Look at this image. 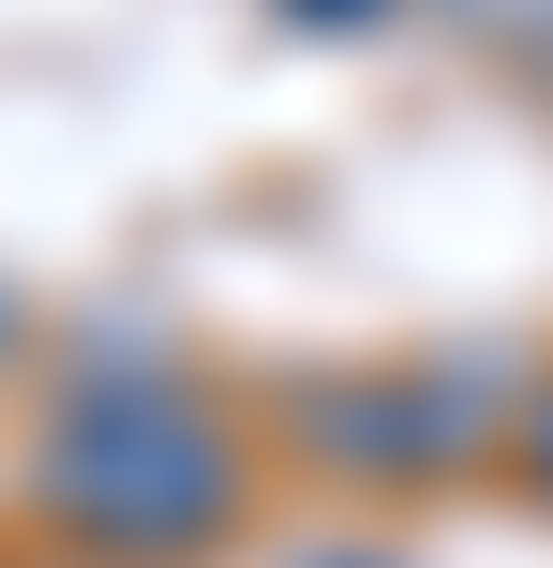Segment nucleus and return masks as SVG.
I'll use <instances>...</instances> for the list:
<instances>
[{"label":"nucleus","mask_w":553,"mask_h":568,"mask_svg":"<svg viewBox=\"0 0 553 568\" xmlns=\"http://www.w3.org/2000/svg\"><path fill=\"white\" fill-rule=\"evenodd\" d=\"M285 16H299V30H375L389 0H285Z\"/></svg>","instance_id":"20e7f679"},{"label":"nucleus","mask_w":553,"mask_h":568,"mask_svg":"<svg viewBox=\"0 0 553 568\" xmlns=\"http://www.w3.org/2000/svg\"><path fill=\"white\" fill-rule=\"evenodd\" d=\"M16 509L90 568H195L255 509V419L165 344H75L30 404Z\"/></svg>","instance_id":"f257e3e1"},{"label":"nucleus","mask_w":553,"mask_h":568,"mask_svg":"<svg viewBox=\"0 0 553 568\" xmlns=\"http://www.w3.org/2000/svg\"><path fill=\"white\" fill-rule=\"evenodd\" d=\"M16 344H30V314H16V284H0V359H16Z\"/></svg>","instance_id":"39448f33"},{"label":"nucleus","mask_w":553,"mask_h":568,"mask_svg":"<svg viewBox=\"0 0 553 568\" xmlns=\"http://www.w3.org/2000/svg\"><path fill=\"white\" fill-rule=\"evenodd\" d=\"M509 479H524L539 509H553V359L524 374V434H509Z\"/></svg>","instance_id":"7ed1b4c3"},{"label":"nucleus","mask_w":553,"mask_h":568,"mask_svg":"<svg viewBox=\"0 0 553 568\" xmlns=\"http://www.w3.org/2000/svg\"><path fill=\"white\" fill-rule=\"evenodd\" d=\"M524 374L539 359H345L285 389V449L345 494H449V479H509V434H524Z\"/></svg>","instance_id":"f03ea898"}]
</instances>
